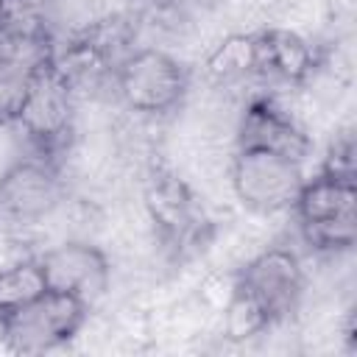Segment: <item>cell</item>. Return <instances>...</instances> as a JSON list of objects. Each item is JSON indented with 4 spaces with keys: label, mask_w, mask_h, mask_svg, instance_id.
<instances>
[{
    "label": "cell",
    "mask_w": 357,
    "mask_h": 357,
    "mask_svg": "<svg viewBox=\"0 0 357 357\" xmlns=\"http://www.w3.org/2000/svg\"><path fill=\"white\" fill-rule=\"evenodd\" d=\"M251 56H254V73L282 78L287 84H304L318 64L312 45L287 28L254 31Z\"/></svg>",
    "instance_id": "cell-12"
},
{
    "label": "cell",
    "mask_w": 357,
    "mask_h": 357,
    "mask_svg": "<svg viewBox=\"0 0 357 357\" xmlns=\"http://www.w3.org/2000/svg\"><path fill=\"white\" fill-rule=\"evenodd\" d=\"M53 53L50 33H0V126H14L36 70Z\"/></svg>",
    "instance_id": "cell-10"
},
{
    "label": "cell",
    "mask_w": 357,
    "mask_h": 357,
    "mask_svg": "<svg viewBox=\"0 0 357 357\" xmlns=\"http://www.w3.org/2000/svg\"><path fill=\"white\" fill-rule=\"evenodd\" d=\"M114 89L137 114H167L181 106L190 89L187 67L159 47L128 50L114 67Z\"/></svg>",
    "instance_id": "cell-4"
},
{
    "label": "cell",
    "mask_w": 357,
    "mask_h": 357,
    "mask_svg": "<svg viewBox=\"0 0 357 357\" xmlns=\"http://www.w3.org/2000/svg\"><path fill=\"white\" fill-rule=\"evenodd\" d=\"M237 148H265L304 162L310 156V134L273 98H254L237 126Z\"/></svg>",
    "instance_id": "cell-11"
},
{
    "label": "cell",
    "mask_w": 357,
    "mask_h": 357,
    "mask_svg": "<svg viewBox=\"0 0 357 357\" xmlns=\"http://www.w3.org/2000/svg\"><path fill=\"white\" fill-rule=\"evenodd\" d=\"M304 271L287 245H271L251 257L234 276L226 310L231 337H248L287 321L301 301Z\"/></svg>",
    "instance_id": "cell-1"
},
{
    "label": "cell",
    "mask_w": 357,
    "mask_h": 357,
    "mask_svg": "<svg viewBox=\"0 0 357 357\" xmlns=\"http://www.w3.org/2000/svg\"><path fill=\"white\" fill-rule=\"evenodd\" d=\"M56 0H0V33H50Z\"/></svg>",
    "instance_id": "cell-15"
},
{
    "label": "cell",
    "mask_w": 357,
    "mask_h": 357,
    "mask_svg": "<svg viewBox=\"0 0 357 357\" xmlns=\"http://www.w3.org/2000/svg\"><path fill=\"white\" fill-rule=\"evenodd\" d=\"M321 170L324 173H332V176L354 178V142H351V137H340L337 142L329 145Z\"/></svg>",
    "instance_id": "cell-16"
},
{
    "label": "cell",
    "mask_w": 357,
    "mask_h": 357,
    "mask_svg": "<svg viewBox=\"0 0 357 357\" xmlns=\"http://www.w3.org/2000/svg\"><path fill=\"white\" fill-rule=\"evenodd\" d=\"M89 304L61 290H45L25 307L0 318V340L11 354L36 357L70 343L86 324Z\"/></svg>",
    "instance_id": "cell-3"
},
{
    "label": "cell",
    "mask_w": 357,
    "mask_h": 357,
    "mask_svg": "<svg viewBox=\"0 0 357 357\" xmlns=\"http://www.w3.org/2000/svg\"><path fill=\"white\" fill-rule=\"evenodd\" d=\"M73 100L75 89L56 64V53L36 70L14 126L22 128L36 156L59 162L73 134Z\"/></svg>",
    "instance_id": "cell-5"
},
{
    "label": "cell",
    "mask_w": 357,
    "mask_h": 357,
    "mask_svg": "<svg viewBox=\"0 0 357 357\" xmlns=\"http://www.w3.org/2000/svg\"><path fill=\"white\" fill-rule=\"evenodd\" d=\"M145 209L156 226L162 245L173 254L187 251L190 245L204 243L209 220L195 201L192 190L165 167H156L145 181Z\"/></svg>",
    "instance_id": "cell-8"
},
{
    "label": "cell",
    "mask_w": 357,
    "mask_h": 357,
    "mask_svg": "<svg viewBox=\"0 0 357 357\" xmlns=\"http://www.w3.org/2000/svg\"><path fill=\"white\" fill-rule=\"evenodd\" d=\"M36 259H39L47 290H61V293L78 296L81 301L92 304L109 287V276H112L109 259L92 243L67 240V243L47 248Z\"/></svg>",
    "instance_id": "cell-9"
},
{
    "label": "cell",
    "mask_w": 357,
    "mask_h": 357,
    "mask_svg": "<svg viewBox=\"0 0 357 357\" xmlns=\"http://www.w3.org/2000/svg\"><path fill=\"white\" fill-rule=\"evenodd\" d=\"M206 73L212 81H234L254 73L251 33H234L226 42H220L206 59Z\"/></svg>",
    "instance_id": "cell-14"
},
{
    "label": "cell",
    "mask_w": 357,
    "mask_h": 357,
    "mask_svg": "<svg viewBox=\"0 0 357 357\" xmlns=\"http://www.w3.org/2000/svg\"><path fill=\"white\" fill-rule=\"evenodd\" d=\"M61 192L59 162L36 153L14 162L0 176V226L25 229L45 220L59 206Z\"/></svg>",
    "instance_id": "cell-7"
},
{
    "label": "cell",
    "mask_w": 357,
    "mask_h": 357,
    "mask_svg": "<svg viewBox=\"0 0 357 357\" xmlns=\"http://www.w3.org/2000/svg\"><path fill=\"white\" fill-rule=\"evenodd\" d=\"M298 231L312 251H349L357 240V184L346 176L318 170L301 181L293 201Z\"/></svg>",
    "instance_id": "cell-2"
},
{
    "label": "cell",
    "mask_w": 357,
    "mask_h": 357,
    "mask_svg": "<svg viewBox=\"0 0 357 357\" xmlns=\"http://www.w3.org/2000/svg\"><path fill=\"white\" fill-rule=\"evenodd\" d=\"M304 173L301 162L265 148H237L231 159V190L237 201L251 212H282L290 209Z\"/></svg>",
    "instance_id": "cell-6"
},
{
    "label": "cell",
    "mask_w": 357,
    "mask_h": 357,
    "mask_svg": "<svg viewBox=\"0 0 357 357\" xmlns=\"http://www.w3.org/2000/svg\"><path fill=\"white\" fill-rule=\"evenodd\" d=\"M47 290L39 259H20L6 268H0V318L11 315L14 310L25 307L36 296Z\"/></svg>",
    "instance_id": "cell-13"
}]
</instances>
